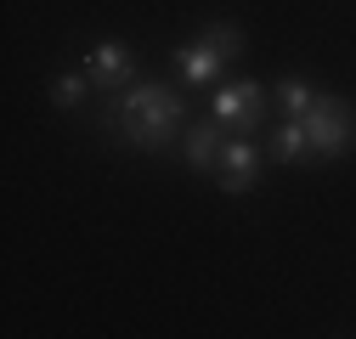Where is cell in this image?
<instances>
[{"label":"cell","instance_id":"6da1fadb","mask_svg":"<svg viewBox=\"0 0 356 339\" xmlns=\"http://www.w3.org/2000/svg\"><path fill=\"white\" fill-rule=\"evenodd\" d=\"M181 119H187V102L170 91V85H153V79H136V85H124V91H113L102 124L130 142V147H142V153H159L175 131H181Z\"/></svg>","mask_w":356,"mask_h":339},{"label":"cell","instance_id":"7a4b0ae2","mask_svg":"<svg viewBox=\"0 0 356 339\" xmlns=\"http://www.w3.org/2000/svg\"><path fill=\"white\" fill-rule=\"evenodd\" d=\"M243 51V28L238 23H204V34L193 46H175V68H181L187 85H215L220 68Z\"/></svg>","mask_w":356,"mask_h":339},{"label":"cell","instance_id":"3957f363","mask_svg":"<svg viewBox=\"0 0 356 339\" xmlns=\"http://www.w3.org/2000/svg\"><path fill=\"white\" fill-rule=\"evenodd\" d=\"M305 136H311V158H345L356 142V113L345 97H317V108L305 113Z\"/></svg>","mask_w":356,"mask_h":339},{"label":"cell","instance_id":"277c9868","mask_svg":"<svg viewBox=\"0 0 356 339\" xmlns=\"http://www.w3.org/2000/svg\"><path fill=\"white\" fill-rule=\"evenodd\" d=\"M266 108H272V91H266L260 79H227V85H215V102H209V113L227 124L232 136H249L266 119Z\"/></svg>","mask_w":356,"mask_h":339},{"label":"cell","instance_id":"5b68a950","mask_svg":"<svg viewBox=\"0 0 356 339\" xmlns=\"http://www.w3.org/2000/svg\"><path fill=\"white\" fill-rule=\"evenodd\" d=\"M85 74H91L97 91H124V85H136V51L124 46V40H102V46H91V57H85Z\"/></svg>","mask_w":356,"mask_h":339},{"label":"cell","instance_id":"8992f818","mask_svg":"<svg viewBox=\"0 0 356 339\" xmlns=\"http://www.w3.org/2000/svg\"><path fill=\"white\" fill-rule=\"evenodd\" d=\"M260 176V147L249 136H227V147H220V192H249Z\"/></svg>","mask_w":356,"mask_h":339},{"label":"cell","instance_id":"52a82bcc","mask_svg":"<svg viewBox=\"0 0 356 339\" xmlns=\"http://www.w3.org/2000/svg\"><path fill=\"white\" fill-rule=\"evenodd\" d=\"M220 147H227V124H220L215 113H209V119H193V124H187L181 158H187L193 170H220Z\"/></svg>","mask_w":356,"mask_h":339},{"label":"cell","instance_id":"ba28073f","mask_svg":"<svg viewBox=\"0 0 356 339\" xmlns=\"http://www.w3.org/2000/svg\"><path fill=\"white\" fill-rule=\"evenodd\" d=\"M266 158H272V164H300V158H311L305 119H289V124H277V131H272V147H266Z\"/></svg>","mask_w":356,"mask_h":339},{"label":"cell","instance_id":"9c48e42d","mask_svg":"<svg viewBox=\"0 0 356 339\" xmlns=\"http://www.w3.org/2000/svg\"><path fill=\"white\" fill-rule=\"evenodd\" d=\"M317 97H323V91H317V85H305V79H283L277 91H272V102H283L289 119H305L311 108H317Z\"/></svg>","mask_w":356,"mask_h":339},{"label":"cell","instance_id":"30bf717a","mask_svg":"<svg viewBox=\"0 0 356 339\" xmlns=\"http://www.w3.org/2000/svg\"><path fill=\"white\" fill-rule=\"evenodd\" d=\"M91 91H97V85H91V74H63V79L51 85V102H57V108H79Z\"/></svg>","mask_w":356,"mask_h":339}]
</instances>
